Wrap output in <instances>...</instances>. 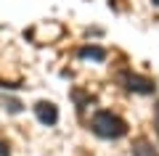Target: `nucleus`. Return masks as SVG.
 <instances>
[{"label":"nucleus","instance_id":"obj_1","mask_svg":"<svg viewBox=\"0 0 159 156\" xmlns=\"http://www.w3.org/2000/svg\"><path fill=\"white\" fill-rule=\"evenodd\" d=\"M90 130H93V135H98V138H103V140H119V138H125V135L130 132V127H127L125 119L119 117L117 111H109V109H98V111L93 114Z\"/></svg>","mask_w":159,"mask_h":156},{"label":"nucleus","instance_id":"obj_2","mask_svg":"<svg viewBox=\"0 0 159 156\" xmlns=\"http://www.w3.org/2000/svg\"><path fill=\"white\" fill-rule=\"evenodd\" d=\"M117 82L127 90V93H135V95H154L157 93V82L146 74H138L133 69H122L117 74Z\"/></svg>","mask_w":159,"mask_h":156},{"label":"nucleus","instance_id":"obj_3","mask_svg":"<svg viewBox=\"0 0 159 156\" xmlns=\"http://www.w3.org/2000/svg\"><path fill=\"white\" fill-rule=\"evenodd\" d=\"M34 117H37L40 124H45V127H53V124L58 122V106L53 103V100H37L32 106Z\"/></svg>","mask_w":159,"mask_h":156},{"label":"nucleus","instance_id":"obj_4","mask_svg":"<svg viewBox=\"0 0 159 156\" xmlns=\"http://www.w3.org/2000/svg\"><path fill=\"white\" fill-rule=\"evenodd\" d=\"M106 48H101V45H80L77 48V58H82V61H96V64H103L106 61Z\"/></svg>","mask_w":159,"mask_h":156},{"label":"nucleus","instance_id":"obj_5","mask_svg":"<svg viewBox=\"0 0 159 156\" xmlns=\"http://www.w3.org/2000/svg\"><path fill=\"white\" fill-rule=\"evenodd\" d=\"M130 154L133 156H159V148H154V143L146 138H135L130 145Z\"/></svg>","mask_w":159,"mask_h":156},{"label":"nucleus","instance_id":"obj_6","mask_svg":"<svg viewBox=\"0 0 159 156\" xmlns=\"http://www.w3.org/2000/svg\"><path fill=\"white\" fill-rule=\"evenodd\" d=\"M72 98H74V103H77L80 111H82L88 103H93V95H90V93H82L80 87H74V90H72Z\"/></svg>","mask_w":159,"mask_h":156},{"label":"nucleus","instance_id":"obj_7","mask_svg":"<svg viewBox=\"0 0 159 156\" xmlns=\"http://www.w3.org/2000/svg\"><path fill=\"white\" fill-rule=\"evenodd\" d=\"M3 109H6L8 114H21V111H24V103H21V100H16V98H8V95H6V98H3Z\"/></svg>","mask_w":159,"mask_h":156},{"label":"nucleus","instance_id":"obj_8","mask_svg":"<svg viewBox=\"0 0 159 156\" xmlns=\"http://www.w3.org/2000/svg\"><path fill=\"white\" fill-rule=\"evenodd\" d=\"M0 156H11V143L0 138Z\"/></svg>","mask_w":159,"mask_h":156},{"label":"nucleus","instance_id":"obj_9","mask_svg":"<svg viewBox=\"0 0 159 156\" xmlns=\"http://www.w3.org/2000/svg\"><path fill=\"white\" fill-rule=\"evenodd\" d=\"M154 130H157V135H159V103L154 106Z\"/></svg>","mask_w":159,"mask_h":156},{"label":"nucleus","instance_id":"obj_10","mask_svg":"<svg viewBox=\"0 0 159 156\" xmlns=\"http://www.w3.org/2000/svg\"><path fill=\"white\" fill-rule=\"evenodd\" d=\"M151 3H154V6H159V0H151Z\"/></svg>","mask_w":159,"mask_h":156}]
</instances>
